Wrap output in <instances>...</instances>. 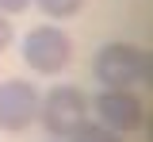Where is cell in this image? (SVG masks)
<instances>
[{"label": "cell", "mask_w": 153, "mask_h": 142, "mask_svg": "<svg viewBox=\"0 0 153 142\" xmlns=\"http://www.w3.org/2000/svg\"><path fill=\"white\" fill-rule=\"evenodd\" d=\"M92 73L103 88H134L153 77V61L146 46L134 42H107L92 58Z\"/></svg>", "instance_id": "obj_1"}, {"label": "cell", "mask_w": 153, "mask_h": 142, "mask_svg": "<svg viewBox=\"0 0 153 142\" xmlns=\"http://www.w3.org/2000/svg\"><path fill=\"white\" fill-rule=\"evenodd\" d=\"M88 100L76 84H54L46 92V100H38V119L54 138H69L76 127L88 123Z\"/></svg>", "instance_id": "obj_2"}, {"label": "cell", "mask_w": 153, "mask_h": 142, "mask_svg": "<svg viewBox=\"0 0 153 142\" xmlns=\"http://www.w3.org/2000/svg\"><path fill=\"white\" fill-rule=\"evenodd\" d=\"M23 61L42 73V77H57L69 61H73V39L54 27V23H42L35 31H27V39H23Z\"/></svg>", "instance_id": "obj_3"}, {"label": "cell", "mask_w": 153, "mask_h": 142, "mask_svg": "<svg viewBox=\"0 0 153 142\" xmlns=\"http://www.w3.org/2000/svg\"><path fill=\"white\" fill-rule=\"evenodd\" d=\"M88 108H92L96 115H100V123H103L107 131H115V135H126V131H142V127H146V104L138 100L130 88H103Z\"/></svg>", "instance_id": "obj_4"}, {"label": "cell", "mask_w": 153, "mask_h": 142, "mask_svg": "<svg viewBox=\"0 0 153 142\" xmlns=\"http://www.w3.org/2000/svg\"><path fill=\"white\" fill-rule=\"evenodd\" d=\"M38 88L31 81H4L0 84V131H27L38 119Z\"/></svg>", "instance_id": "obj_5"}, {"label": "cell", "mask_w": 153, "mask_h": 142, "mask_svg": "<svg viewBox=\"0 0 153 142\" xmlns=\"http://www.w3.org/2000/svg\"><path fill=\"white\" fill-rule=\"evenodd\" d=\"M35 4L42 8L46 19H69V16H76L84 8V0H35Z\"/></svg>", "instance_id": "obj_6"}, {"label": "cell", "mask_w": 153, "mask_h": 142, "mask_svg": "<svg viewBox=\"0 0 153 142\" xmlns=\"http://www.w3.org/2000/svg\"><path fill=\"white\" fill-rule=\"evenodd\" d=\"M69 142H123V138L115 131H107L103 123H84V127H76L69 135Z\"/></svg>", "instance_id": "obj_7"}, {"label": "cell", "mask_w": 153, "mask_h": 142, "mask_svg": "<svg viewBox=\"0 0 153 142\" xmlns=\"http://www.w3.org/2000/svg\"><path fill=\"white\" fill-rule=\"evenodd\" d=\"M31 0H0V16H19Z\"/></svg>", "instance_id": "obj_8"}, {"label": "cell", "mask_w": 153, "mask_h": 142, "mask_svg": "<svg viewBox=\"0 0 153 142\" xmlns=\"http://www.w3.org/2000/svg\"><path fill=\"white\" fill-rule=\"evenodd\" d=\"M12 46V23H8V16H0V54Z\"/></svg>", "instance_id": "obj_9"}]
</instances>
